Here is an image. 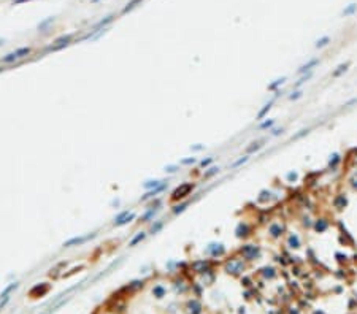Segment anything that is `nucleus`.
<instances>
[{
    "mask_svg": "<svg viewBox=\"0 0 357 314\" xmlns=\"http://www.w3.org/2000/svg\"><path fill=\"white\" fill-rule=\"evenodd\" d=\"M194 190V184L192 183H184L181 186H178L175 190H173V194H171V200L173 202H178V200H183L186 198L191 192Z\"/></svg>",
    "mask_w": 357,
    "mask_h": 314,
    "instance_id": "obj_1",
    "label": "nucleus"
},
{
    "mask_svg": "<svg viewBox=\"0 0 357 314\" xmlns=\"http://www.w3.org/2000/svg\"><path fill=\"white\" fill-rule=\"evenodd\" d=\"M241 255L246 259V260H254L260 255V248L256 246V245H244L241 249H240Z\"/></svg>",
    "mask_w": 357,
    "mask_h": 314,
    "instance_id": "obj_2",
    "label": "nucleus"
},
{
    "mask_svg": "<svg viewBox=\"0 0 357 314\" xmlns=\"http://www.w3.org/2000/svg\"><path fill=\"white\" fill-rule=\"evenodd\" d=\"M225 270L227 273H232V275H240L244 270V262L241 259H232L225 263Z\"/></svg>",
    "mask_w": 357,
    "mask_h": 314,
    "instance_id": "obj_3",
    "label": "nucleus"
},
{
    "mask_svg": "<svg viewBox=\"0 0 357 314\" xmlns=\"http://www.w3.org/2000/svg\"><path fill=\"white\" fill-rule=\"evenodd\" d=\"M94 236H95V233H87V235H84V236H75V238H71V239L65 241V243H64V248H71V246H80V245H84L86 241L92 239Z\"/></svg>",
    "mask_w": 357,
    "mask_h": 314,
    "instance_id": "obj_4",
    "label": "nucleus"
},
{
    "mask_svg": "<svg viewBox=\"0 0 357 314\" xmlns=\"http://www.w3.org/2000/svg\"><path fill=\"white\" fill-rule=\"evenodd\" d=\"M207 252L213 257H221L225 254V248L221 245V243H211L208 248H207Z\"/></svg>",
    "mask_w": 357,
    "mask_h": 314,
    "instance_id": "obj_5",
    "label": "nucleus"
},
{
    "mask_svg": "<svg viewBox=\"0 0 357 314\" xmlns=\"http://www.w3.org/2000/svg\"><path fill=\"white\" fill-rule=\"evenodd\" d=\"M268 233L271 238H281V235L284 233V225L279 224V222H273L268 227Z\"/></svg>",
    "mask_w": 357,
    "mask_h": 314,
    "instance_id": "obj_6",
    "label": "nucleus"
},
{
    "mask_svg": "<svg viewBox=\"0 0 357 314\" xmlns=\"http://www.w3.org/2000/svg\"><path fill=\"white\" fill-rule=\"evenodd\" d=\"M318 64H319V59H311L310 62L303 64V65L297 70V73H298V75H305V73H308V71H313V68H314Z\"/></svg>",
    "mask_w": 357,
    "mask_h": 314,
    "instance_id": "obj_7",
    "label": "nucleus"
},
{
    "mask_svg": "<svg viewBox=\"0 0 357 314\" xmlns=\"http://www.w3.org/2000/svg\"><path fill=\"white\" fill-rule=\"evenodd\" d=\"M235 233H237V236H238V238H246V236H249V235H251V227H249L246 222H240V224L237 225Z\"/></svg>",
    "mask_w": 357,
    "mask_h": 314,
    "instance_id": "obj_8",
    "label": "nucleus"
},
{
    "mask_svg": "<svg viewBox=\"0 0 357 314\" xmlns=\"http://www.w3.org/2000/svg\"><path fill=\"white\" fill-rule=\"evenodd\" d=\"M328 221L327 219H324V217H321V219H318V221H314V224H313V227H314V230L318 232V233H324L327 229H328Z\"/></svg>",
    "mask_w": 357,
    "mask_h": 314,
    "instance_id": "obj_9",
    "label": "nucleus"
},
{
    "mask_svg": "<svg viewBox=\"0 0 357 314\" xmlns=\"http://www.w3.org/2000/svg\"><path fill=\"white\" fill-rule=\"evenodd\" d=\"M346 205H348V198H346L344 194H338V195L333 198V206H335L337 209H344Z\"/></svg>",
    "mask_w": 357,
    "mask_h": 314,
    "instance_id": "obj_10",
    "label": "nucleus"
},
{
    "mask_svg": "<svg viewBox=\"0 0 357 314\" xmlns=\"http://www.w3.org/2000/svg\"><path fill=\"white\" fill-rule=\"evenodd\" d=\"M165 189V183H162L159 187H156V189H152V190H148L146 192V194L141 197V202H146V200H149V198H152V197H156L157 194H159V192H162Z\"/></svg>",
    "mask_w": 357,
    "mask_h": 314,
    "instance_id": "obj_11",
    "label": "nucleus"
},
{
    "mask_svg": "<svg viewBox=\"0 0 357 314\" xmlns=\"http://www.w3.org/2000/svg\"><path fill=\"white\" fill-rule=\"evenodd\" d=\"M287 246H289L291 249H298V248L302 246V241H300L298 235H295V233H291V235H289V238H287Z\"/></svg>",
    "mask_w": 357,
    "mask_h": 314,
    "instance_id": "obj_12",
    "label": "nucleus"
},
{
    "mask_svg": "<svg viewBox=\"0 0 357 314\" xmlns=\"http://www.w3.org/2000/svg\"><path fill=\"white\" fill-rule=\"evenodd\" d=\"M275 100H276V97H273V99H271V100H270L267 105H264V108H262V110L257 113V116H256V119H257V121H262V119H264V117L268 114V111L271 110V105L275 103Z\"/></svg>",
    "mask_w": 357,
    "mask_h": 314,
    "instance_id": "obj_13",
    "label": "nucleus"
},
{
    "mask_svg": "<svg viewBox=\"0 0 357 314\" xmlns=\"http://www.w3.org/2000/svg\"><path fill=\"white\" fill-rule=\"evenodd\" d=\"M70 40H71V35H65V37L57 38V40L54 41V46L51 48V49H60V48H64V46H67V44L70 43Z\"/></svg>",
    "mask_w": 357,
    "mask_h": 314,
    "instance_id": "obj_14",
    "label": "nucleus"
},
{
    "mask_svg": "<svg viewBox=\"0 0 357 314\" xmlns=\"http://www.w3.org/2000/svg\"><path fill=\"white\" fill-rule=\"evenodd\" d=\"M311 76H313V71H308V73H305V75H302L295 83H294V89H298L300 86H303L305 83H307L308 80H311Z\"/></svg>",
    "mask_w": 357,
    "mask_h": 314,
    "instance_id": "obj_15",
    "label": "nucleus"
},
{
    "mask_svg": "<svg viewBox=\"0 0 357 314\" xmlns=\"http://www.w3.org/2000/svg\"><path fill=\"white\" fill-rule=\"evenodd\" d=\"M187 308H189V312H192V314H200V311H202V305L197 300H191L187 303Z\"/></svg>",
    "mask_w": 357,
    "mask_h": 314,
    "instance_id": "obj_16",
    "label": "nucleus"
},
{
    "mask_svg": "<svg viewBox=\"0 0 357 314\" xmlns=\"http://www.w3.org/2000/svg\"><path fill=\"white\" fill-rule=\"evenodd\" d=\"M348 67H349V62H346V64H341V65H338L337 67V70H333V73H332V76L333 78H338V76H341L344 71L348 70Z\"/></svg>",
    "mask_w": 357,
    "mask_h": 314,
    "instance_id": "obj_17",
    "label": "nucleus"
},
{
    "mask_svg": "<svg viewBox=\"0 0 357 314\" xmlns=\"http://www.w3.org/2000/svg\"><path fill=\"white\" fill-rule=\"evenodd\" d=\"M164 181H160V179H154V181H146L144 184H143V187L146 189V190H152V189H156V187H159L160 184H162Z\"/></svg>",
    "mask_w": 357,
    "mask_h": 314,
    "instance_id": "obj_18",
    "label": "nucleus"
},
{
    "mask_svg": "<svg viewBox=\"0 0 357 314\" xmlns=\"http://www.w3.org/2000/svg\"><path fill=\"white\" fill-rule=\"evenodd\" d=\"M286 83V76H281V78H278V80H275L271 84H268V90H276L279 86H283Z\"/></svg>",
    "mask_w": 357,
    "mask_h": 314,
    "instance_id": "obj_19",
    "label": "nucleus"
},
{
    "mask_svg": "<svg viewBox=\"0 0 357 314\" xmlns=\"http://www.w3.org/2000/svg\"><path fill=\"white\" fill-rule=\"evenodd\" d=\"M341 162V156L338 154V152H335V154H332L330 156V160H328V167L330 168H335L338 163Z\"/></svg>",
    "mask_w": 357,
    "mask_h": 314,
    "instance_id": "obj_20",
    "label": "nucleus"
},
{
    "mask_svg": "<svg viewBox=\"0 0 357 314\" xmlns=\"http://www.w3.org/2000/svg\"><path fill=\"white\" fill-rule=\"evenodd\" d=\"M194 268H195V271H198V273H205V270L208 268V262H205V260L195 262V263H194Z\"/></svg>",
    "mask_w": 357,
    "mask_h": 314,
    "instance_id": "obj_21",
    "label": "nucleus"
},
{
    "mask_svg": "<svg viewBox=\"0 0 357 314\" xmlns=\"http://www.w3.org/2000/svg\"><path fill=\"white\" fill-rule=\"evenodd\" d=\"M355 11H357V3H349V5L343 10V16H346V18H348V16H352Z\"/></svg>",
    "mask_w": 357,
    "mask_h": 314,
    "instance_id": "obj_22",
    "label": "nucleus"
},
{
    "mask_svg": "<svg viewBox=\"0 0 357 314\" xmlns=\"http://www.w3.org/2000/svg\"><path fill=\"white\" fill-rule=\"evenodd\" d=\"M32 53V49L30 48H19V49H16L14 51V54H16V57L18 59H21V57H25V56H29Z\"/></svg>",
    "mask_w": 357,
    "mask_h": 314,
    "instance_id": "obj_23",
    "label": "nucleus"
},
{
    "mask_svg": "<svg viewBox=\"0 0 357 314\" xmlns=\"http://www.w3.org/2000/svg\"><path fill=\"white\" fill-rule=\"evenodd\" d=\"M156 213H157V209H152V208H149V209H148V211H146V213L141 216V221H143V222H148V221H151L152 217L156 216Z\"/></svg>",
    "mask_w": 357,
    "mask_h": 314,
    "instance_id": "obj_24",
    "label": "nucleus"
},
{
    "mask_svg": "<svg viewBox=\"0 0 357 314\" xmlns=\"http://www.w3.org/2000/svg\"><path fill=\"white\" fill-rule=\"evenodd\" d=\"M328 43H330V37H327V35H325V37L319 38V40L316 41V44H314V46L318 48V49H321V48H325Z\"/></svg>",
    "mask_w": 357,
    "mask_h": 314,
    "instance_id": "obj_25",
    "label": "nucleus"
},
{
    "mask_svg": "<svg viewBox=\"0 0 357 314\" xmlns=\"http://www.w3.org/2000/svg\"><path fill=\"white\" fill-rule=\"evenodd\" d=\"M144 236H146V233H144V232H140L135 238H132V239H130L129 246H137V245L140 243V241H143V239H144Z\"/></svg>",
    "mask_w": 357,
    "mask_h": 314,
    "instance_id": "obj_26",
    "label": "nucleus"
},
{
    "mask_svg": "<svg viewBox=\"0 0 357 314\" xmlns=\"http://www.w3.org/2000/svg\"><path fill=\"white\" fill-rule=\"evenodd\" d=\"M218 172H219V167H216V165H214V167H210L208 170H207L205 173H203V178H205V179H208V178L214 176V175H216Z\"/></svg>",
    "mask_w": 357,
    "mask_h": 314,
    "instance_id": "obj_27",
    "label": "nucleus"
},
{
    "mask_svg": "<svg viewBox=\"0 0 357 314\" xmlns=\"http://www.w3.org/2000/svg\"><path fill=\"white\" fill-rule=\"evenodd\" d=\"M135 219V213H130V214H127L125 217H124V219L121 221V222H118L116 224V227H121V225H125V224H129V222H132Z\"/></svg>",
    "mask_w": 357,
    "mask_h": 314,
    "instance_id": "obj_28",
    "label": "nucleus"
},
{
    "mask_svg": "<svg viewBox=\"0 0 357 314\" xmlns=\"http://www.w3.org/2000/svg\"><path fill=\"white\" fill-rule=\"evenodd\" d=\"M273 126H275V119H267V121H264V122L259 124V129L265 130V129H271Z\"/></svg>",
    "mask_w": 357,
    "mask_h": 314,
    "instance_id": "obj_29",
    "label": "nucleus"
},
{
    "mask_svg": "<svg viewBox=\"0 0 357 314\" xmlns=\"http://www.w3.org/2000/svg\"><path fill=\"white\" fill-rule=\"evenodd\" d=\"M260 148H262V141H256V143H252V146H249V148L246 149V152H248V154L256 152V151H259Z\"/></svg>",
    "mask_w": 357,
    "mask_h": 314,
    "instance_id": "obj_30",
    "label": "nucleus"
},
{
    "mask_svg": "<svg viewBox=\"0 0 357 314\" xmlns=\"http://www.w3.org/2000/svg\"><path fill=\"white\" fill-rule=\"evenodd\" d=\"M187 206H189V202H184V203H181V205H176V206L173 208V214H180V213H183Z\"/></svg>",
    "mask_w": 357,
    "mask_h": 314,
    "instance_id": "obj_31",
    "label": "nucleus"
},
{
    "mask_svg": "<svg viewBox=\"0 0 357 314\" xmlns=\"http://www.w3.org/2000/svg\"><path fill=\"white\" fill-rule=\"evenodd\" d=\"M16 287H18V284H16V282H14V284H10V286L5 289V291H3L2 294H0V298H5V297H8V294H10L11 291H14Z\"/></svg>",
    "mask_w": 357,
    "mask_h": 314,
    "instance_id": "obj_32",
    "label": "nucleus"
},
{
    "mask_svg": "<svg viewBox=\"0 0 357 314\" xmlns=\"http://www.w3.org/2000/svg\"><path fill=\"white\" fill-rule=\"evenodd\" d=\"M270 198H271V192H270V190H262L257 200H259V202H265V200H270Z\"/></svg>",
    "mask_w": 357,
    "mask_h": 314,
    "instance_id": "obj_33",
    "label": "nucleus"
},
{
    "mask_svg": "<svg viewBox=\"0 0 357 314\" xmlns=\"http://www.w3.org/2000/svg\"><path fill=\"white\" fill-rule=\"evenodd\" d=\"M14 60H18V57H16V54H14V53H10V54H7V56L2 59V62H3V64H11V62H14Z\"/></svg>",
    "mask_w": 357,
    "mask_h": 314,
    "instance_id": "obj_34",
    "label": "nucleus"
},
{
    "mask_svg": "<svg viewBox=\"0 0 357 314\" xmlns=\"http://www.w3.org/2000/svg\"><path fill=\"white\" fill-rule=\"evenodd\" d=\"M308 133H310V130H308V129H302V130H300L298 133H295V135L292 136V141H297V140L303 138L305 135H308Z\"/></svg>",
    "mask_w": 357,
    "mask_h": 314,
    "instance_id": "obj_35",
    "label": "nucleus"
},
{
    "mask_svg": "<svg viewBox=\"0 0 357 314\" xmlns=\"http://www.w3.org/2000/svg\"><path fill=\"white\" fill-rule=\"evenodd\" d=\"M303 97V90H295V92H292L291 95H289V100H298V99H302Z\"/></svg>",
    "mask_w": 357,
    "mask_h": 314,
    "instance_id": "obj_36",
    "label": "nucleus"
},
{
    "mask_svg": "<svg viewBox=\"0 0 357 314\" xmlns=\"http://www.w3.org/2000/svg\"><path fill=\"white\" fill-rule=\"evenodd\" d=\"M248 159H249L248 156H243V157H240L237 162H234V163H232V168H237V167H240V165L246 163V162H248Z\"/></svg>",
    "mask_w": 357,
    "mask_h": 314,
    "instance_id": "obj_37",
    "label": "nucleus"
},
{
    "mask_svg": "<svg viewBox=\"0 0 357 314\" xmlns=\"http://www.w3.org/2000/svg\"><path fill=\"white\" fill-rule=\"evenodd\" d=\"M162 227H164V222H160V221H159V222H156V224H152V227H151V233H157Z\"/></svg>",
    "mask_w": 357,
    "mask_h": 314,
    "instance_id": "obj_38",
    "label": "nucleus"
},
{
    "mask_svg": "<svg viewBox=\"0 0 357 314\" xmlns=\"http://www.w3.org/2000/svg\"><path fill=\"white\" fill-rule=\"evenodd\" d=\"M127 214H130V213H129V211H122L121 214H118V216H116V219H114V225H116L118 222H121V221L124 219V217H125Z\"/></svg>",
    "mask_w": 357,
    "mask_h": 314,
    "instance_id": "obj_39",
    "label": "nucleus"
},
{
    "mask_svg": "<svg viewBox=\"0 0 357 314\" xmlns=\"http://www.w3.org/2000/svg\"><path fill=\"white\" fill-rule=\"evenodd\" d=\"M195 162H197L195 157H189V159H183L181 160V165H194Z\"/></svg>",
    "mask_w": 357,
    "mask_h": 314,
    "instance_id": "obj_40",
    "label": "nucleus"
},
{
    "mask_svg": "<svg viewBox=\"0 0 357 314\" xmlns=\"http://www.w3.org/2000/svg\"><path fill=\"white\" fill-rule=\"evenodd\" d=\"M138 2H141V0H132V2H129V3H127V7L124 8V13H125V11H129V10H132V8H134Z\"/></svg>",
    "mask_w": 357,
    "mask_h": 314,
    "instance_id": "obj_41",
    "label": "nucleus"
},
{
    "mask_svg": "<svg viewBox=\"0 0 357 314\" xmlns=\"http://www.w3.org/2000/svg\"><path fill=\"white\" fill-rule=\"evenodd\" d=\"M286 179H287L289 183H294V181L297 179V173H295V172H289V173L286 175Z\"/></svg>",
    "mask_w": 357,
    "mask_h": 314,
    "instance_id": "obj_42",
    "label": "nucleus"
},
{
    "mask_svg": "<svg viewBox=\"0 0 357 314\" xmlns=\"http://www.w3.org/2000/svg\"><path fill=\"white\" fill-rule=\"evenodd\" d=\"M264 271H265V273H264L265 278H273V276H275V270H273V268H265Z\"/></svg>",
    "mask_w": 357,
    "mask_h": 314,
    "instance_id": "obj_43",
    "label": "nucleus"
},
{
    "mask_svg": "<svg viewBox=\"0 0 357 314\" xmlns=\"http://www.w3.org/2000/svg\"><path fill=\"white\" fill-rule=\"evenodd\" d=\"M211 162H213V157H208V159H203L200 162V165L202 167H208V165H211Z\"/></svg>",
    "mask_w": 357,
    "mask_h": 314,
    "instance_id": "obj_44",
    "label": "nucleus"
},
{
    "mask_svg": "<svg viewBox=\"0 0 357 314\" xmlns=\"http://www.w3.org/2000/svg\"><path fill=\"white\" fill-rule=\"evenodd\" d=\"M351 186L357 190V172H354V176L351 178Z\"/></svg>",
    "mask_w": 357,
    "mask_h": 314,
    "instance_id": "obj_45",
    "label": "nucleus"
},
{
    "mask_svg": "<svg viewBox=\"0 0 357 314\" xmlns=\"http://www.w3.org/2000/svg\"><path fill=\"white\" fill-rule=\"evenodd\" d=\"M176 170H178L176 165H168V167H165V172H167V173H175Z\"/></svg>",
    "mask_w": 357,
    "mask_h": 314,
    "instance_id": "obj_46",
    "label": "nucleus"
},
{
    "mask_svg": "<svg viewBox=\"0 0 357 314\" xmlns=\"http://www.w3.org/2000/svg\"><path fill=\"white\" fill-rule=\"evenodd\" d=\"M154 294H156V295H157V297L160 298V297L164 295V289H162L160 286H159V287H156V289H154Z\"/></svg>",
    "mask_w": 357,
    "mask_h": 314,
    "instance_id": "obj_47",
    "label": "nucleus"
},
{
    "mask_svg": "<svg viewBox=\"0 0 357 314\" xmlns=\"http://www.w3.org/2000/svg\"><path fill=\"white\" fill-rule=\"evenodd\" d=\"M279 133H283V127H281V129H273V130H271V135H273V136H276V135H279Z\"/></svg>",
    "mask_w": 357,
    "mask_h": 314,
    "instance_id": "obj_48",
    "label": "nucleus"
},
{
    "mask_svg": "<svg viewBox=\"0 0 357 314\" xmlns=\"http://www.w3.org/2000/svg\"><path fill=\"white\" fill-rule=\"evenodd\" d=\"M203 148H205V146H203V144H195V146H192L191 149H192V151H202Z\"/></svg>",
    "mask_w": 357,
    "mask_h": 314,
    "instance_id": "obj_49",
    "label": "nucleus"
},
{
    "mask_svg": "<svg viewBox=\"0 0 357 314\" xmlns=\"http://www.w3.org/2000/svg\"><path fill=\"white\" fill-rule=\"evenodd\" d=\"M354 103H357V99H352V100L346 102V103H344V106H351V105H354Z\"/></svg>",
    "mask_w": 357,
    "mask_h": 314,
    "instance_id": "obj_50",
    "label": "nucleus"
},
{
    "mask_svg": "<svg viewBox=\"0 0 357 314\" xmlns=\"http://www.w3.org/2000/svg\"><path fill=\"white\" fill-rule=\"evenodd\" d=\"M22 2H29V0H16V3H22Z\"/></svg>",
    "mask_w": 357,
    "mask_h": 314,
    "instance_id": "obj_51",
    "label": "nucleus"
},
{
    "mask_svg": "<svg viewBox=\"0 0 357 314\" xmlns=\"http://www.w3.org/2000/svg\"><path fill=\"white\" fill-rule=\"evenodd\" d=\"M355 163H357V157H355Z\"/></svg>",
    "mask_w": 357,
    "mask_h": 314,
    "instance_id": "obj_52",
    "label": "nucleus"
},
{
    "mask_svg": "<svg viewBox=\"0 0 357 314\" xmlns=\"http://www.w3.org/2000/svg\"><path fill=\"white\" fill-rule=\"evenodd\" d=\"M92 2H97V0H92Z\"/></svg>",
    "mask_w": 357,
    "mask_h": 314,
    "instance_id": "obj_53",
    "label": "nucleus"
}]
</instances>
